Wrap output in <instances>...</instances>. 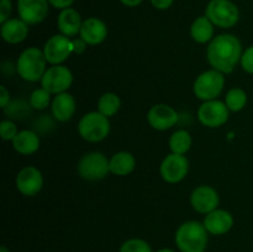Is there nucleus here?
<instances>
[{
  "label": "nucleus",
  "mask_w": 253,
  "mask_h": 252,
  "mask_svg": "<svg viewBox=\"0 0 253 252\" xmlns=\"http://www.w3.org/2000/svg\"><path fill=\"white\" fill-rule=\"evenodd\" d=\"M241 42L234 35H220L208 47V59L214 69L230 73L241 58Z\"/></svg>",
  "instance_id": "obj_1"
},
{
  "label": "nucleus",
  "mask_w": 253,
  "mask_h": 252,
  "mask_svg": "<svg viewBox=\"0 0 253 252\" xmlns=\"http://www.w3.org/2000/svg\"><path fill=\"white\" fill-rule=\"evenodd\" d=\"M207 231L200 222H184L177 230L175 244L182 252H204L208 245Z\"/></svg>",
  "instance_id": "obj_2"
},
{
  "label": "nucleus",
  "mask_w": 253,
  "mask_h": 252,
  "mask_svg": "<svg viewBox=\"0 0 253 252\" xmlns=\"http://www.w3.org/2000/svg\"><path fill=\"white\" fill-rule=\"evenodd\" d=\"M46 57L41 49L30 47L20 54L16 63L17 73L21 78L29 82H37L42 79L46 72Z\"/></svg>",
  "instance_id": "obj_3"
},
{
  "label": "nucleus",
  "mask_w": 253,
  "mask_h": 252,
  "mask_svg": "<svg viewBox=\"0 0 253 252\" xmlns=\"http://www.w3.org/2000/svg\"><path fill=\"white\" fill-rule=\"evenodd\" d=\"M79 133L89 142H98L104 140L110 131V123L105 115L99 111H93L82 118L78 125Z\"/></svg>",
  "instance_id": "obj_4"
},
{
  "label": "nucleus",
  "mask_w": 253,
  "mask_h": 252,
  "mask_svg": "<svg viewBox=\"0 0 253 252\" xmlns=\"http://www.w3.org/2000/svg\"><path fill=\"white\" fill-rule=\"evenodd\" d=\"M239 9L230 0H211L207 7V17L219 27H232L239 21Z\"/></svg>",
  "instance_id": "obj_5"
},
{
  "label": "nucleus",
  "mask_w": 253,
  "mask_h": 252,
  "mask_svg": "<svg viewBox=\"0 0 253 252\" xmlns=\"http://www.w3.org/2000/svg\"><path fill=\"white\" fill-rule=\"evenodd\" d=\"M225 78L221 72L212 69L200 74L194 83V93L202 100H214L224 89Z\"/></svg>",
  "instance_id": "obj_6"
},
{
  "label": "nucleus",
  "mask_w": 253,
  "mask_h": 252,
  "mask_svg": "<svg viewBox=\"0 0 253 252\" xmlns=\"http://www.w3.org/2000/svg\"><path fill=\"white\" fill-rule=\"evenodd\" d=\"M110 170V162L99 152H91L83 156L78 163V172L84 179L99 180L106 177Z\"/></svg>",
  "instance_id": "obj_7"
},
{
  "label": "nucleus",
  "mask_w": 253,
  "mask_h": 252,
  "mask_svg": "<svg viewBox=\"0 0 253 252\" xmlns=\"http://www.w3.org/2000/svg\"><path fill=\"white\" fill-rule=\"evenodd\" d=\"M72 82H73L72 72L67 67L59 64H54L53 67L47 69L41 79L42 88L51 94L63 93L71 86Z\"/></svg>",
  "instance_id": "obj_8"
},
{
  "label": "nucleus",
  "mask_w": 253,
  "mask_h": 252,
  "mask_svg": "<svg viewBox=\"0 0 253 252\" xmlns=\"http://www.w3.org/2000/svg\"><path fill=\"white\" fill-rule=\"evenodd\" d=\"M198 118L203 125L208 127H217L224 125L229 119V108L220 100H208L200 105Z\"/></svg>",
  "instance_id": "obj_9"
},
{
  "label": "nucleus",
  "mask_w": 253,
  "mask_h": 252,
  "mask_svg": "<svg viewBox=\"0 0 253 252\" xmlns=\"http://www.w3.org/2000/svg\"><path fill=\"white\" fill-rule=\"evenodd\" d=\"M73 52V42L64 35H54L46 42L43 48L47 62L59 64L66 61Z\"/></svg>",
  "instance_id": "obj_10"
},
{
  "label": "nucleus",
  "mask_w": 253,
  "mask_h": 252,
  "mask_svg": "<svg viewBox=\"0 0 253 252\" xmlns=\"http://www.w3.org/2000/svg\"><path fill=\"white\" fill-rule=\"evenodd\" d=\"M189 162L183 155L172 153L163 160L161 165V175L168 183H178L187 175Z\"/></svg>",
  "instance_id": "obj_11"
},
{
  "label": "nucleus",
  "mask_w": 253,
  "mask_h": 252,
  "mask_svg": "<svg viewBox=\"0 0 253 252\" xmlns=\"http://www.w3.org/2000/svg\"><path fill=\"white\" fill-rule=\"evenodd\" d=\"M17 11L27 25L42 22L48 12V0H19Z\"/></svg>",
  "instance_id": "obj_12"
},
{
  "label": "nucleus",
  "mask_w": 253,
  "mask_h": 252,
  "mask_svg": "<svg viewBox=\"0 0 253 252\" xmlns=\"http://www.w3.org/2000/svg\"><path fill=\"white\" fill-rule=\"evenodd\" d=\"M190 202H192L193 208L198 212L209 214V212L216 210L217 205H219V195L214 188L202 185L192 193Z\"/></svg>",
  "instance_id": "obj_13"
},
{
  "label": "nucleus",
  "mask_w": 253,
  "mask_h": 252,
  "mask_svg": "<svg viewBox=\"0 0 253 252\" xmlns=\"http://www.w3.org/2000/svg\"><path fill=\"white\" fill-rule=\"evenodd\" d=\"M43 179L37 168L25 167L19 172L16 177V187L24 195L32 197L42 189Z\"/></svg>",
  "instance_id": "obj_14"
},
{
  "label": "nucleus",
  "mask_w": 253,
  "mask_h": 252,
  "mask_svg": "<svg viewBox=\"0 0 253 252\" xmlns=\"http://www.w3.org/2000/svg\"><path fill=\"white\" fill-rule=\"evenodd\" d=\"M147 119L150 125L156 130H167L177 124L178 114L170 106L158 104L150 109Z\"/></svg>",
  "instance_id": "obj_15"
},
{
  "label": "nucleus",
  "mask_w": 253,
  "mask_h": 252,
  "mask_svg": "<svg viewBox=\"0 0 253 252\" xmlns=\"http://www.w3.org/2000/svg\"><path fill=\"white\" fill-rule=\"evenodd\" d=\"M234 224L231 214L225 210H214L209 212L204 219V226L210 234L212 235H222L229 231Z\"/></svg>",
  "instance_id": "obj_16"
},
{
  "label": "nucleus",
  "mask_w": 253,
  "mask_h": 252,
  "mask_svg": "<svg viewBox=\"0 0 253 252\" xmlns=\"http://www.w3.org/2000/svg\"><path fill=\"white\" fill-rule=\"evenodd\" d=\"M106 35H108L106 25L96 17H90L82 25L81 37L88 44L101 43L106 39Z\"/></svg>",
  "instance_id": "obj_17"
},
{
  "label": "nucleus",
  "mask_w": 253,
  "mask_h": 252,
  "mask_svg": "<svg viewBox=\"0 0 253 252\" xmlns=\"http://www.w3.org/2000/svg\"><path fill=\"white\" fill-rule=\"evenodd\" d=\"M29 34V26L21 19H9L1 25V36L7 43H19Z\"/></svg>",
  "instance_id": "obj_18"
},
{
  "label": "nucleus",
  "mask_w": 253,
  "mask_h": 252,
  "mask_svg": "<svg viewBox=\"0 0 253 252\" xmlns=\"http://www.w3.org/2000/svg\"><path fill=\"white\" fill-rule=\"evenodd\" d=\"M57 24H58V29L62 35L69 37L81 32L83 22H82V17L77 10L67 7V9L62 10V12L59 14Z\"/></svg>",
  "instance_id": "obj_19"
},
{
  "label": "nucleus",
  "mask_w": 253,
  "mask_h": 252,
  "mask_svg": "<svg viewBox=\"0 0 253 252\" xmlns=\"http://www.w3.org/2000/svg\"><path fill=\"white\" fill-rule=\"evenodd\" d=\"M76 111V101L68 93H59L52 101V114L59 121H67Z\"/></svg>",
  "instance_id": "obj_20"
},
{
  "label": "nucleus",
  "mask_w": 253,
  "mask_h": 252,
  "mask_svg": "<svg viewBox=\"0 0 253 252\" xmlns=\"http://www.w3.org/2000/svg\"><path fill=\"white\" fill-rule=\"evenodd\" d=\"M12 146L21 155H31L39 150L40 138L34 131L24 130L21 132H17V135L12 140Z\"/></svg>",
  "instance_id": "obj_21"
},
{
  "label": "nucleus",
  "mask_w": 253,
  "mask_h": 252,
  "mask_svg": "<svg viewBox=\"0 0 253 252\" xmlns=\"http://www.w3.org/2000/svg\"><path fill=\"white\" fill-rule=\"evenodd\" d=\"M135 168V158L128 152H119L110 160V172L116 175H127Z\"/></svg>",
  "instance_id": "obj_22"
},
{
  "label": "nucleus",
  "mask_w": 253,
  "mask_h": 252,
  "mask_svg": "<svg viewBox=\"0 0 253 252\" xmlns=\"http://www.w3.org/2000/svg\"><path fill=\"white\" fill-rule=\"evenodd\" d=\"M190 32H192V37L194 39V41L199 42V43H205V42L210 41L214 35L212 22L207 16L198 17L193 22Z\"/></svg>",
  "instance_id": "obj_23"
},
{
  "label": "nucleus",
  "mask_w": 253,
  "mask_h": 252,
  "mask_svg": "<svg viewBox=\"0 0 253 252\" xmlns=\"http://www.w3.org/2000/svg\"><path fill=\"white\" fill-rule=\"evenodd\" d=\"M192 146V137L185 130L175 131L169 138V147L173 153L184 155Z\"/></svg>",
  "instance_id": "obj_24"
},
{
  "label": "nucleus",
  "mask_w": 253,
  "mask_h": 252,
  "mask_svg": "<svg viewBox=\"0 0 253 252\" xmlns=\"http://www.w3.org/2000/svg\"><path fill=\"white\" fill-rule=\"evenodd\" d=\"M120 104L121 101L116 94L106 93L99 99L98 110L99 113L109 118V116H113L118 113V110L120 109Z\"/></svg>",
  "instance_id": "obj_25"
},
{
  "label": "nucleus",
  "mask_w": 253,
  "mask_h": 252,
  "mask_svg": "<svg viewBox=\"0 0 253 252\" xmlns=\"http://www.w3.org/2000/svg\"><path fill=\"white\" fill-rule=\"evenodd\" d=\"M247 103V95L242 89L234 88L227 93L226 105L229 110L240 111Z\"/></svg>",
  "instance_id": "obj_26"
},
{
  "label": "nucleus",
  "mask_w": 253,
  "mask_h": 252,
  "mask_svg": "<svg viewBox=\"0 0 253 252\" xmlns=\"http://www.w3.org/2000/svg\"><path fill=\"white\" fill-rule=\"evenodd\" d=\"M49 91L44 88L36 89L30 96V105L36 110H42L49 105Z\"/></svg>",
  "instance_id": "obj_27"
},
{
  "label": "nucleus",
  "mask_w": 253,
  "mask_h": 252,
  "mask_svg": "<svg viewBox=\"0 0 253 252\" xmlns=\"http://www.w3.org/2000/svg\"><path fill=\"white\" fill-rule=\"evenodd\" d=\"M120 252H152L150 245L140 239H131L124 242Z\"/></svg>",
  "instance_id": "obj_28"
},
{
  "label": "nucleus",
  "mask_w": 253,
  "mask_h": 252,
  "mask_svg": "<svg viewBox=\"0 0 253 252\" xmlns=\"http://www.w3.org/2000/svg\"><path fill=\"white\" fill-rule=\"evenodd\" d=\"M0 133H1L2 140H14L15 136L17 135L16 125L9 120L2 121L1 125H0Z\"/></svg>",
  "instance_id": "obj_29"
},
{
  "label": "nucleus",
  "mask_w": 253,
  "mask_h": 252,
  "mask_svg": "<svg viewBox=\"0 0 253 252\" xmlns=\"http://www.w3.org/2000/svg\"><path fill=\"white\" fill-rule=\"evenodd\" d=\"M242 68L249 73L253 74V46L250 47L241 57Z\"/></svg>",
  "instance_id": "obj_30"
},
{
  "label": "nucleus",
  "mask_w": 253,
  "mask_h": 252,
  "mask_svg": "<svg viewBox=\"0 0 253 252\" xmlns=\"http://www.w3.org/2000/svg\"><path fill=\"white\" fill-rule=\"evenodd\" d=\"M10 12H11V2H10V0H1V2H0V22L1 24L9 20Z\"/></svg>",
  "instance_id": "obj_31"
},
{
  "label": "nucleus",
  "mask_w": 253,
  "mask_h": 252,
  "mask_svg": "<svg viewBox=\"0 0 253 252\" xmlns=\"http://www.w3.org/2000/svg\"><path fill=\"white\" fill-rule=\"evenodd\" d=\"M48 1L52 6L57 7V9H67L73 4L74 0H48Z\"/></svg>",
  "instance_id": "obj_32"
},
{
  "label": "nucleus",
  "mask_w": 253,
  "mask_h": 252,
  "mask_svg": "<svg viewBox=\"0 0 253 252\" xmlns=\"http://www.w3.org/2000/svg\"><path fill=\"white\" fill-rule=\"evenodd\" d=\"M73 52L74 53H82V52L84 51V49H85V47H86V42L84 41L83 39H77V40H73Z\"/></svg>",
  "instance_id": "obj_33"
},
{
  "label": "nucleus",
  "mask_w": 253,
  "mask_h": 252,
  "mask_svg": "<svg viewBox=\"0 0 253 252\" xmlns=\"http://www.w3.org/2000/svg\"><path fill=\"white\" fill-rule=\"evenodd\" d=\"M151 2H152L153 6L157 7V9L165 10L168 9V7L172 5L173 0H151Z\"/></svg>",
  "instance_id": "obj_34"
},
{
  "label": "nucleus",
  "mask_w": 253,
  "mask_h": 252,
  "mask_svg": "<svg viewBox=\"0 0 253 252\" xmlns=\"http://www.w3.org/2000/svg\"><path fill=\"white\" fill-rule=\"evenodd\" d=\"M0 91H1V95H0V104H1L2 108H5V106L10 103V94L4 85L0 86Z\"/></svg>",
  "instance_id": "obj_35"
},
{
  "label": "nucleus",
  "mask_w": 253,
  "mask_h": 252,
  "mask_svg": "<svg viewBox=\"0 0 253 252\" xmlns=\"http://www.w3.org/2000/svg\"><path fill=\"white\" fill-rule=\"evenodd\" d=\"M120 1L126 6H137L138 4H141L142 0H120Z\"/></svg>",
  "instance_id": "obj_36"
},
{
  "label": "nucleus",
  "mask_w": 253,
  "mask_h": 252,
  "mask_svg": "<svg viewBox=\"0 0 253 252\" xmlns=\"http://www.w3.org/2000/svg\"><path fill=\"white\" fill-rule=\"evenodd\" d=\"M158 252H174V251H173V250H169V249H163Z\"/></svg>",
  "instance_id": "obj_37"
},
{
  "label": "nucleus",
  "mask_w": 253,
  "mask_h": 252,
  "mask_svg": "<svg viewBox=\"0 0 253 252\" xmlns=\"http://www.w3.org/2000/svg\"><path fill=\"white\" fill-rule=\"evenodd\" d=\"M0 252H9V251H7V250H6V247L2 246L1 249H0Z\"/></svg>",
  "instance_id": "obj_38"
}]
</instances>
